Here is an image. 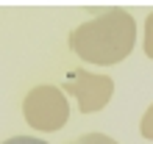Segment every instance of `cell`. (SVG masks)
I'll list each match as a JSON object with an SVG mask.
<instances>
[{
  "label": "cell",
  "mask_w": 153,
  "mask_h": 144,
  "mask_svg": "<svg viewBox=\"0 0 153 144\" xmlns=\"http://www.w3.org/2000/svg\"><path fill=\"white\" fill-rule=\"evenodd\" d=\"M139 130H142V136H145V139H153V105H148V111L142 114Z\"/></svg>",
  "instance_id": "cell-6"
},
{
  "label": "cell",
  "mask_w": 153,
  "mask_h": 144,
  "mask_svg": "<svg viewBox=\"0 0 153 144\" xmlns=\"http://www.w3.org/2000/svg\"><path fill=\"white\" fill-rule=\"evenodd\" d=\"M25 122L36 130H59L70 119V103L59 86H33L22 100Z\"/></svg>",
  "instance_id": "cell-2"
},
{
  "label": "cell",
  "mask_w": 153,
  "mask_h": 144,
  "mask_svg": "<svg viewBox=\"0 0 153 144\" xmlns=\"http://www.w3.org/2000/svg\"><path fill=\"white\" fill-rule=\"evenodd\" d=\"M3 144H48V141H42L36 136H14V139H6Z\"/></svg>",
  "instance_id": "cell-7"
},
{
  "label": "cell",
  "mask_w": 153,
  "mask_h": 144,
  "mask_svg": "<svg viewBox=\"0 0 153 144\" xmlns=\"http://www.w3.org/2000/svg\"><path fill=\"white\" fill-rule=\"evenodd\" d=\"M61 92H70L75 97L81 114H95L111 100L114 80L109 75H95V72H86V69H70L64 75Z\"/></svg>",
  "instance_id": "cell-3"
},
{
  "label": "cell",
  "mask_w": 153,
  "mask_h": 144,
  "mask_svg": "<svg viewBox=\"0 0 153 144\" xmlns=\"http://www.w3.org/2000/svg\"><path fill=\"white\" fill-rule=\"evenodd\" d=\"M67 144H120V141H114L111 136H103V133H86V136L70 139Z\"/></svg>",
  "instance_id": "cell-4"
},
{
  "label": "cell",
  "mask_w": 153,
  "mask_h": 144,
  "mask_svg": "<svg viewBox=\"0 0 153 144\" xmlns=\"http://www.w3.org/2000/svg\"><path fill=\"white\" fill-rule=\"evenodd\" d=\"M142 50H145V56L153 61V11L145 20V42H142Z\"/></svg>",
  "instance_id": "cell-5"
},
{
  "label": "cell",
  "mask_w": 153,
  "mask_h": 144,
  "mask_svg": "<svg viewBox=\"0 0 153 144\" xmlns=\"http://www.w3.org/2000/svg\"><path fill=\"white\" fill-rule=\"evenodd\" d=\"M137 44V22L125 8H103L92 20L81 22L70 31V50L81 61L97 67L120 64L131 56Z\"/></svg>",
  "instance_id": "cell-1"
}]
</instances>
